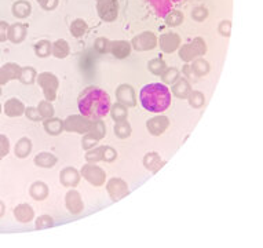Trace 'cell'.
<instances>
[{
	"instance_id": "cell-1",
	"label": "cell",
	"mask_w": 263,
	"mask_h": 248,
	"mask_svg": "<svg viewBox=\"0 0 263 248\" xmlns=\"http://www.w3.org/2000/svg\"><path fill=\"white\" fill-rule=\"evenodd\" d=\"M110 108V97L99 87H88L80 94L79 111L84 118L98 120L109 113Z\"/></svg>"
},
{
	"instance_id": "cell-2",
	"label": "cell",
	"mask_w": 263,
	"mask_h": 248,
	"mask_svg": "<svg viewBox=\"0 0 263 248\" xmlns=\"http://www.w3.org/2000/svg\"><path fill=\"white\" fill-rule=\"evenodd\" d=\"M139 99H141L142 106L147 112L160 113L168 109L171 105V93L164 84L152 83L142 88Z\"/></svg>"
},
{
	"instance_id": "cell-3",
	"label": "cell",
	"mask_w": 263,
	"mask_h": 248,
	"mask_svg": "<svg viewBox=\"0 0 263 248\" xmlns=\"http://www.w3.org/2000/svg\"><path fill=\"white\" fill-rule=\"evenodd\" d=\"M37 83L43 88L44 97L47 101H54L57 97V90H58V79L57 76L50 72L37 74Z\"/></svg>"
},
{
	"instance_id": "cell-4",
	"label": "cell",
	"mask_w": 263,
	"mask_h": 248,
	"mask_svg": "<svg viewBox=\"0 0 263 248\" xmlns=\"http://www.w3.org/2000/svg\"><path fill=\"white\" fill-rule=\"evenodd\" d=\"M204 53H205V42L202 40L201 37H196L192 43L182 46V49L179 51V56L184 61L189 62L196 57L202 56Z\"/></svg>"
},
{
	"instance_id": "cell-5",
	"label": "cell",
	"mask_w": 263,
	"mask_h": 248,
	"mask_svg": "<svg viewBox=\"0 0 263 248\" xmlns=\"http://www.w3.org/2000/svg\"><path fill=\"white\" fill-rule=\"evenodd\" d=\"M156 46H157V39L153 32H143L141 35L135 36L131 43V47H134L138 51H147L154 49Z\"/></svg>"
},
{
	"instance_id": "cell-6",
	"label": "cell",
	"mask_w": 263,
	"mask_h": 248,
	"mask_svg": "<svg viewBox=\"0 0 263 248\" xmlns=\"http://www.w3.org/2000/svg\"><path fill=\"white\" fill-rule=\"evenodd\" d=\"M90 127H91V122H88V119L84 118V116H70L64 123V128H66L67 131L81 132V134L88 132Z\"/></svg>"
},
{
	"instance_id": "cell-7",
	"label": "cell",
	"mask_w": 263,
	"mask_h": 248,
	"mask_svg": "<svg viewBox=\"0 0 263 248\" xmlns=\"http://www.w3.org/2000/svg\"><path fill=\"white\" fill-rule=\"evenodd\" d=\"M99 17L105 21H113L117 17L119 6L116 0H99L97 4Z\"/></svg>"
},
{
	"instance_id": "cell-8",
	"label": "cell",
	"mask_w": 263,
	"mask_h": 248,
	"mask_svg": "<svg viewBox=\"0 0 263 248\" xmlns=\"http://www.w3.org/2000/svg\"><path fill=\"white\" fill-rule=\"evenodd\" d=\"M21 66L18 63L14 62H8L6 65H3L0 68V86H4L10 80H17L19 79L21 74Z\"/></svg>"
},
{
	"instance_id": "cell-9",
	"label": "cell",
	"mask_w": 263,
	"mask_h": 248,
	"mask_svg": "<svg viewBox=\"0 0 263 248\" xmlns=\"http://www.w3.org/2000/svg\"><path fill=\"white\" fill-rule=\"evenodd\" d=\"M86 159L90 161H113L116 159V150L112 148H108V146H101V148H97L95 150L88 152L86 155Z\"/></svg>"
},
{
	"instance_id": "cell-10",
	"label": "cell",
	"mask_w": 263,
	"mask_h": 248,
	"mask_svg": "<svg viewBox=\"0 0 263 248\" xmlns=\"http://www.w3.org/2000/svg\"><path fill=\"white\" fill-rule=\"evenodd\" d=\"M81 174H83V177L86 178L88 182H91L92 185L98 186L102 185L105 181V173L97 166H84L83 170H81Z\"/></svg>"
},
{
	"instance_id": "cell-11",
	"label": "cell",
	"mask_w": 263,
	"mask_h": 248,
	"mask_svg": "<svg viewBox=\"0 0 263 248\" xmlns=\"http://www.w3.org/2000/svg\"><path fill=\"white\" fill-rule=\"evenodd\" d=\"M179 44H181V37L174 32L164 33L160 37V47L164 53H174L179 47Z\"/></svg>"
},
{
	"instance_id": "cell-12",
	"label": "cell",
	"mask_w": 263,
	"mask_h": 248,
	"mask_svg": "<svg viewBox=\"0 0 263 248\" xmlns=\"http://www.w3.org/2000/svg\"><path fill=\"white\" fill-rule=\"evenodd\" d=\"M117 99L119 102L123 104V105H129V106H135L136 101H135V91L134 88L129 84H123L117 88L116 91Z\"/></svg>"
},
{
	"instance_id": "cell-13",
	"label": "cell",
	"mask_w": 263,
	"mask_h": 248,
	"mask_svg": "<svg viewBox=\"0 0 263 248\" xmlns=\"http://www.w3.org/2000/svg\"><path fill=\"white\" fill-rule=\"evenodd\" d=\"M26 31H28V26L25 24H12L11 26H8V32H7V39L11 42V43L18 44L22 40H25L26 37Z\"/></svg>"
},
{
	"instance_id": "cell-14",
	"label": "cell",
	"mask_w": 263,
	"mask_h": 248,
	"mask_svg": "<svg viewBox=\"0 0 263 248\" xmlns=\"http://www.w3.org/2000/svg\"><path fill=\"white\" fill-rule=\"evenodd\" d=\"M170 125L168 119L164 116H157V118L149 119L147 120V130L150 131L152 135H160L165 131V128Z\"/></svg>"
},
{
	"instance_id": "cell-15",
	"label": "cell",
	"mask_w": 263,
	"mask_h": 248,
	"mask_svg": "<svg viewBox=\"0 0 263 248\" xmlns=\"http://www.w3.org/2000/svg\"><path fill=\"white\" fill-rule=\"evenodd\" d=\"M4 113L8 118H18L25 113V105L17 98H10L4 104Z\"/></svg>"
},
{
	"instance_id": "cell-16",
	"label": "cell",
	"mask_w": 263,
	"mask_h": 248,
	"mask_svg": "<svg viewBox=\"0 0 263 248\" xmlns=\"http://www.w3.org/2000/svg\"><path fill=\"white\" fill-rule=\"evenodd\" d=\"M112 54L116 58H127L131 53V43L127 40H116L110 43V50Z\"/></svg>"
},
{
	"instance_id": "cell-17",
	"label": "cell",
	"mask_w": 263,
	"mask_h": 248,
	"mask_svg": "<svg viewBox=\"0 0 263 248\" xmlns=\"http://www.w3.org/2000/svg\"><path fill=\"white\" fill-rule=\"evenodd\" d=\"M14 217L15 219L21 223H28L33 221V217H35V211L32 208L29 204H19L15 207L14 210Z\"/></svg>"
},
{
	"instance_id": "cell-18",
	"label": "cell",
	"mask_w": 263,
	"mask_h": 248,
	"mask_svg": "<svg viewBox=\"0 0 263 248\" xmlns=\"http://www.w3.org/2000/svg\"><path fill=\"white\" fill-rule=\"evenodd\" d=\"M108 192L113 197V200H119L124 194L129 193V189H127L126 182H123L122 180H112L108 184Z\"/></svg>"
},
{
	"instance_id": "cell-19",
	"label": "cell",
	"mask_w": 263,
	"mask_h": 248,
	"mask_svg": "<svg viewBox=\"0 0 263 248\" xmlns=\"http://www.w3.org/2000/svg\"><path fill=\"white\" fill-rule=\"evenodd\" d=\"M65 203H66L67 210L70 211L72 214H80L83 211V201H81V197L76 190L67 192Z\"/></svg>"
},
{
	"instance_id": "cell-20",
	"label": "cell",
	"mask_w": 263,
	"mask_h": 248,
	"mask_svg": "<svg viewBox=\"0 0 263 248\" xmlns=\"http://www.w3.org/2000/svg\"><path fill=\"white\" fill-rule=\"evenodd\" d=\"M60 177H61V184L64 186H76L80 181V174L77 173V170L72 167L64 168Z\"/></svg>"
},
{
	"instance_id": "cell-21",
	"label": "cell",
	"mask_w": 263,
	"mask_h": 248,
	"mask_svg": "<svg viewBox=\"0 0 263 248\" xmlns=\"http://www.w3.org/2000/svg\"><path fill=\"white\" fill-rule=\"evenodd\" d=\"M32 11V6L29 1H26V0H18V1H15L14 4H12V14H14V17H17L19 19H24L26 17H29L31 15Z\"/></svg>"
},
{
	"instance_id": "cell-22",
	"label": "cell",
	"mask_w": 263,
	"mask_h": 248,
	"mask_svg": "<svg viewBox=\"0 0 263 248\" xmlns=\"http://www.w3.org/2000/svg\"><path fill=\"white\" fill-rule=\"evenodd\" d=\"M32 150V142L29 138H21L18 142L15 143V149H14V153L18 159H25L31 155Z\"/></svg>"
},
{
	"instance_id": "cell-23",
	"label": "cell",
	"mask_w": 263,
	"mask_h": 248,
	"mask_svg": "<svg viewBox=\"0 0 263 248\" xmlns=\"http://www.w3.org/2000/svg\"><path fill=\"white\" fill-rule=\"evenodd\" d=\"M29 194H31L35 200H39V201H40V200H44V198L49 196V186L46 185L44 182L37 181V182H35V184L31 186Z\"/></svg>"
},
{
	"instance_id": "cell-24",
	"label": "cell",
	"mask_w": 263,
	"mask_h": 248,
	"mask_svg": "<svg viewBox=\"0 0 263 248\" xmlns=\"http://www.w3.org/2000/svg\"><path fill=\"white\" fill-rule=\"evenodd\" d=\"M44 130L49 132L50 135H58L64 130V122L58 118L46 119L44 122Z\"/></svg>"
},
{
	"instance_id": "cell-25",
	"label": "cell",
	"mask_w": 263,
	"mask_h": 248,
	"mask_svg": "<svg viewBox=\"0 0 263 248\" xmlns=\"http://www.w3.org/2000/svg\"><path fill=\"white\" fill-rule=\"evenodd\" d=\"M35 163L36 166L42 168H51L57 164V157L54 155H51L49 152H42L35 157Z\"/></svg>"
},
{
	"instance_id": "cell-26",
	"label": "cell",
	"mask_w": 263,
	"mask_h": 248,
	"mask_svg": "<svg viewBox=\"0 0 263 248\" xmlns=\"http://www.w3.org/2000/svg\"><path fill=\"white\" fill-rule=\"evenodd\" d=\"M172 91L179 98H188L190 94V84L185 79H178L177 83H174L172 86Z\"/></svg>"
},
{
	"instance_id": "cell-27",
	"label": "cell",
	"mask_w": 263,
	"mask_h": 248,
	"mask_svg": "<svg viewBox=\"0 0 263 248\" xmlns=\"http://www.w3.org/2000/svg\"><path fill=\"white\" fill-rule=\"evenodd\" d=\"M54 57L57 58H66L67 54H69V44H67L66 40L64 39H60L57 40L54 44H53V51H51Z\"/></svg>"
},
{
	"instance_id": "cell-28",
	"label": "cell",
	"mask_w": 263,
	"mask_h": 248,
	"mask_svg": "<svg viewBox=\"0 0 263 248\" xmlns=\"http://www.w3.org/2000/svg\"><path fill=\"white\" fill-rule=\"evenodd\" d=\"M37 73L36 69L32 68V66H25L21 69V74H19L18 80L24 84H32L33 81L36 80Z\"/></svg>"
},
{
	"instance_id": "cell-29",
	"label": "cell",
	"mask_w": 263,
	"mask_h": 248,
	"mask_svg": "<svg viewBox=\"0 0 263 248\" xmlns=\"http://www.w3.org/2000/svg\"><path fill=\"white\" fill-rule=\"evenodd\" d=\"M53 51V44L50 43L49 40H40L37 42L36 46H35V53H36L37 57L40 58H46L49 57Z\"/></svg>"
},
{
	"instance_id": "cell-30",
	"label": "cell",
	"mask_w": 263,
	"mask_h": 248,
	"mask_svg": "<svg viewBox=\"0 0 263 248\" xmlns=\"http://www.w3.org/2000/svg\"><path fill=\"white\" fill-rule=\"evenodd\" d=\"M70 32L74 37H81L87 32V24L84 19H74L70 25Z\"/></svg>"
},
{
	"instance_id": "cell-31",
	"label": "cell",
	"mask_w": 263,
	"mask_h": 248,
	"mask_svg": "<svg viewBox=\"0 0 263 248\" xmlns=\"http://www.w3.org/2000/svg\"><path fill=\"white\" fill-rule=\"evenodd\" d=\"M110 115H112V118L115 119L116 122H123V120H126L127 118V109H126V106L123 105V104H116V105H113L110 108Z\"/></svg>"
},
{
	"instance_id": "cell-32",
	"label": "cell",
	"mask_w": 263,
	"mask_h": 248,
	"mask_svg": "<svg viewBox=\"0 0 263 248\" xmlns=\"http://www.w3.org/2000/svg\"><path fill=\"white\" fill-rule=\"evenodd\" d=\"M37 111H39V115L42 119H50L54 115V108L50 104V101H42L37 105Z\"/></svg>"
},
{
	"instance_id": "cell-33",
	"label": "cell",
	"mask_w": 263,
	"mask_h": 248,
	"mask_svg": "<svg viewBox=\"0 0 263 248\" xmlns=\"http://www.w3.org/2000/svg\"><path fill=\"white\" fill-rule=\"evenodd\" d=\"M88 134H91L94 138H97V139H102L105 136V125L102 122H94L91 123V127H90V130H88Z\"/></svg>"
},
{
	"instance_id": "cell-34",
	"label": "cell",
	"mask_w": 263,
	"mask_h": 248,
	"mask_svg": "<svg viewBox=\"0 0 263 248\" xmlns=\"http://www.w3.org/2000/svg\"><path fill=\"white\" fill-rule=\"evenodd\" d=\"M167 69V65L163 60L160 58H156V60H152L149 62V70L154 74H163Z\"/></svg>"
},
{
	"instance_id": "cell-35",
	"label": "cell",
	"mask_w": 263,
	"mask_h": 248,
	"mask_svg": "<svg viewBox=\"0 0 263 248\" xmlns=\"http://www.w3.org/2000/svg\"><path fill=\"white\" fill-rule=\"evenodd\" d=\"M115 132H116V135L119 138H127L131 134V127H130V124L126 120L117 122L116 127H115Z\"/></svg>"
},
{
	"instance_id": "cell-36",
	"label": "cell",
	"mask_w": 263,
	"mask_h": 248,
	"mask_svg": "<svg viewBox=\"0 0 263 248\" xmlns=\"http://www.w3.org/2000/svg\"><path fill=\"white\" fill-rule=\"evenodd\" d=\"M161 76H163L161 79L164 80V83H167V84H174V83L179 79V72H178L175 68H167L164 73L161 74Z\"/></svg>"
},
{
	"instance_id": "cell-37",
	"label": "cell",
	"mask_w": 263,
	"mask_h": 248,
	"mask_svg": "<svg viewBox=\"0 0 263 248\" xmlns=\"http://www.w3.org/2000/svg\"><path fill=\"white\" fill-rule=\"evenodd\" d=\"M182 21H184V14L181 11H171L167 15V18H165V22L170 25V26L181 25Z\"/></svg>"
},
{
	"instance_id": "cell-38",
	"label": "cell",
	"mask_w": 263,
	"mask_h": 248,
	"mask_svg": "<svg viewBox=\"0 0 263 248\" xmlns=\"http://www.w3.org/2000/svg\"><path fill=\"white\" fill-rule=\"evenodd\" d=\"M193 72L198 76H201V74H205L209 70V63L205 60H197L195 63H193Z\"/></svg>"
},
{
	"instance_id": "cell-39",
	"label": "cell",
	"mask_w": 263,
	"mask_h": 248,
	"mask_svg": "<svg viewBox=\"0 0 263 248\" xmlns=\"http://www.w3.org/2000/svg\"><path fill=\"white\" fill-rule=\"evenodd\" d=\"M189 102L193 108H201L204 105V95L198 91H193L189 94Z\"/></svg>"
},
{
	"instance_id": "cell-40",
	"label": "cell",
	"mask_w": 263,
	"mask_h": 248,
	"mask_svg": "<svg viewBox=\"0 0 263 248\" xmlns=\"http://www.w3.org/2000/svg\"><path fill=\"white\" fill-rule=\"evenodd\" d=\"M143 163H145V166L149 170H154L156 166H159L160 164V157L157 153H147L146 157L143 159Z\"/></svg>"
},
{
	"instance_id": "cell-41",
	"label": "cell",
	"mask_w": 263,
	"mask_h": 248,
	"mask_svg": "<svg viewBox=\"0 0 263 248\" xmlns=\"http://www.w3.org/2000/svg\"><path fill=\"white\" fill-rule=\"evenodd\" d=\"M53 225H54V221H53V218L49 217V215H42V217L37 218V221H36L37 229H46V228H51Z\"/></svg>"
},
{
	"instance_id": "cell-42",
	"label": "cell",
	"mask_w": 263,
	"mask_h": 248,
	"mask_svg": "<svg viewBox=\"0 0 263 248\" xmlns=\"http://www.w3.org/2000/svg\"><path fill=\"white\" fill-rule=\"evenodd\" d=\"M10 152V141L6 135H0V159H4Z\"/></svg>"
},
{
	"instance_id": "cell-43",
	"label": "cell",
	"mask_w": 263,
	"mask_h": 248,
	"mask_svg": "<svg viewBox=\"0 0 263 248\" xmlns=\"http://www.w3.org/2000/svg\"><path fill=\"white\" fill-rule=\"evenodd\" d=\"M95 49L99 53H108L110 50V42L105 37H99L95 40Z\"/></svg>"
},
{
	"instance_id": "cell-44",
	"label": "cell",
	"mask_w": 263,
	"mask_h": 248,
	"mask_svg": "<svg viewBox=\"0 0 263 248\" xmlns=\"http://www.w3.org/2000/svg\"><path fill=\"white\" fill-rule=\"evenodd\" d=\"M207 15H208V11L204 7H196L193 10V12H192V17H193V19H196V21H202V19L207 18Z\"/></svg>"
},
{
	"instance_id": "cell-45",
	"label": "cell",
	"mask_w": 263,
	"mask_h": 248,
	"mask_svg": "<svg viewBox=\"0 0 263 248\" xmlns=\"http://www.w3.org/2000/svg\"><path fill=\"white\" fill-rule=\"evenodd\" d=\"M25 115L29 120H33V122H37V120H42L40 115H39V111L37 108H33V106H29V108H25Z\"/></svg>"
},
{
	"instance_id": "cell-46",
	"label": "cell",
	"mask_w": 263,
	"mask_h": 248,
	"mask_svg": "<svg viewBox=\"0 0 263 248\" xmlns=\"http://www.w3.org/2000/svg\"><path fill=\"white\" fill-rule=\"evenodd\" d=\"M37 3L44 10H54L58 6V0H37Z\"/></svg>"
},
{
	"instance_id": "cell-47",
	"label": "cell",
	"mask_w": 263,
	"mask_h": 248,
	"mask_svg": "<svg viewBox=\"0 0 263 248\" xmlns=\"http://www.w3.org/2000/svg\"><path fill=\"white\" fill-rule=\"evenodd\" d=\"M97 142H98V139H97V138H94L91 134L86 132V136L83 138V148L90 149V148H92V146H94Z\"/></svg>"
},
{
	"instance_id": "cell-48",
	"label": "cell",
	"mask_w": 263,
	"mask_h": 248,
	"mask_svg": "<svg viewBox=\"0 0 263 248\" xmlns=\"http://www.w3.org/2000/svg\"><path fill=\"white\" fill-rule=\"evenodd\" d=\"M218 29H219V33L222 36H229L230 35V29H232V22L230 21H223V22H220Z\"/></svg>"
},
{
	"instance_id": "cell-49",
	"label": "cell",
	"mask_w": 263,
	"mask_h": 248,
	"mask_svg": "<svg viewBox=\"0 0 263 248\" xmlns=\"http://www.w3.org/2000/svg\"><path fill=\"white\" fill-rule=\"evenodd\" d=\"M8 26L6 21H0V42H6L7 40V32H8Z\"/></svg>"
},
{
	"instance_id": "cell-50",
	"label": "cell",
	"mask_w": 263,
	"mask_h": 248,
	"mask_svg": "<svg viewBox=\"0 0 263 248\" xmlns=\"http://www.w3.org/2000/svg\"><path fill=\"white\" fill-rule=\"evenodd\" d=\"M4 210H6V208H4V203H3V201H0V218L4 215Z\"/></svg>"
},
{
	"instance_id": "cell-51",
	"label": "cell",
	"mask_w": 263,
	"mask_h": 248,
	"mask_svg": "<svg viewBox=\"0 0 263 248\" xmlns=\"http://www.w3.org/2000/svg\"><path fill=\"white\" fill-rule=\"evenodd\" d=\"M0 113H1V105H0Z\"/></svg>"
},
{
	"instance_id": "cell-52",
	"label": "cell",
	"mask_w": 263,
	"mask_h": 248,
	"mask_svg": "<svg viewBox=\"0 0 263 248\" xmlns=\"http://www.w3.org/2000/svg\"><path fill=\"white\" fill-rule=\"evenodd\" d=\"M0 95H1V88H0Z\"/></svg>"
},
{
	"instance_id": "cell-53",
	"label": "cell",
	"mask_w": 263,
	"mask_h": 248,
	"mask_svg": "<svg viewBox=\"0 0 263 248\" xmlns=\"http://www.w3.org/2000/svg\"><path fill=\"white\" fill-rule=\"evenodd\" d=\"M98 1H99V0H98Z\"/></svg>"
}]
</instances>
